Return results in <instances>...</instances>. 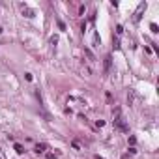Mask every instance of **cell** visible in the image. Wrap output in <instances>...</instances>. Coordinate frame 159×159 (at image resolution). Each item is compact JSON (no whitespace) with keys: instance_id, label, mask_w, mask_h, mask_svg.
Returning <instances> with one entry per match:
<instances>
[{"instance_id":"1","label":"cell","mask_w":159,"mask_h":159,"mask_svg":"<svg viewBox=\"0 0 159 159\" xmlns=\"http://www.w3.org/2000/svg\"><path fill=\"white\" fill-rule=\"evenodd\" d=\"M114 126L118 127L120 131H123V133H127V131H129V127L126 126V122H123V118H122L120 109H116V113H114Z\"/></svg>"},{"instance_id":"2","label":"cell","mask_w":159,"mask_h":159,"mask_svg":"<svg viewBox=\"0 0 159 159\" xmlns=\"http://www.w3.org/2000/svg\"><path fill=\"white\" fill-rule=\"evenodd\" d=\"M144 9H146V2H140V4H139V8H137V11H135V17H133V19H135V21H139Z\"/></svg>"},{"instance_id":"3","label":"cell","mask_w":159,"mask_h":159,"mask_svg":"<svg viewBox=\"0 0 159 159\" xmlns=\"http://www.w3.org/2000/svg\"><path fill=\"white\" fill-rule=\"evenodd\" d=\"M45 150H47V144H45V142H41V144H36V148H34V152H36V154H43Z\"/></svg>"},{"instance_id":"4","label":"cell","mask_w":159,"mask_h":159,"mask_svg":"<svg viewBox=\"0 0 159 159\" xmlns=\"http://www.w3.org/2000/svg\"><path fill=\"white\" fill-rule=\"evenodd\" d=\"M23 15H26V17H34V9L25 8V6H23Z\"/></svg>"},{"instance_id":"5","label":"cell","mask_w":159,"mask_h":159,"mask_svg":"<svg viewBox=\"0 0 159 159\" xmlns=\"http://www.w3.org/2000/svg\"><path fill=\"white\" fill-rule=\"evenodd\" d=\"M110 60H113L110 56H107V58H105V71H109V69H110Z\"/></svg>"},{"instance_id":"6","label":"cell","mask_w":159,"mask_h":159,"mask_svg":"<svg viewBox=\"0 0 159 159\" xmlns=\"http://www.w3.org/2000/svg\"><path fill=\"white\" fill-rule=\"evenodd\" d=\"M15 152H17V154L21 155V154H25V148H23L21 144H15Z\"/></svg>"},{"instance_id":"7","label":"cell","mask_w":159,"mask_h":159,"mask_svg":"<svg viewBox=\"0 0 159 159\" xmlns=\"http://www.w3.org/2000/svg\"><path fill=\"white\" fill-rule=\"evenodd\" d=\"M150 28H152V32H157V25H155V23H152Z\"/></svg>"},{"instance_id":"8","label":"cell","mask_w":159,"mask_h":159,"mask_svg":"<svg viewBox=\"0 0 159 159\" xmlns=\"http://www.w3.org/2000/svg\"><path fill=\"white\" fill-rule=\"evenodd\" d=\"M47 159H56V154H49V157Z\"/></svg>"},{"instance_id":"9","label":"cell","mask_w":159,"mask_h":159,"mask_svg":"<svg viewBox=\"0 0 159 159\" xmlns=\"http://www.w3.org/2000/svg\"><path fill=\"white\" fill-rule=\"evenodd\" d=\"M96 159H103V157H99V155H97V157H96Z\"/></svg>"}]
</instances>
